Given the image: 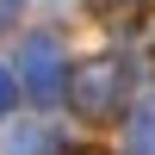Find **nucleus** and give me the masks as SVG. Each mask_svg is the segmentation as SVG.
I'll use <instances>...</instances> for the list:
<instances>
[{"instance_id": "nucleus-1", "label": "nucleus", "mask_w": 155, "mask_h": 155, "mask_svg": "<svg viewBox=\"0 0 155 155\" xmlns=\"http://www.w3.org/2000/svg\"><path fill=\"white\" fill-rule=\"evenodd\" d=\"M25 81H31L37 99H50V93L68 87V62H62V50L50 44V37H31V44H25Z\"/></svg>"}, {"instance_id": "nucleus-2", "label": "nucleus", "mask_w": 155, "mask_h": 155, "mask_svg": "<svg viewBox=\"0 0 155 155\" xmlns=\"http://www.w3.org/2000/svg\"><path fill=\"white\" fill-rule=\"evenodd\" d=\"M118 81H124V68H118V62H87V68L81 74H74V99H81V112H93V118H99V112H112V106H118Z\"/></svg>"}, {"instance_id": "nucleus-3", "label": "nucleus", "mask_w": 155, "mask_h": 155, "mask_svg": "<svg viewBox=\"0 0 155 155\" xmlns=\"http://www.w3.org/2000/svg\"><path fill=\"white\" fill-rule=\"evenodd\" d=\"M6 99H12V81H6V68H0V106H6Z\"/></svg>"}]
</instances>
